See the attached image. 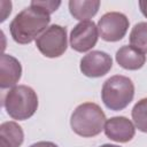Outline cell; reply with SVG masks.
I'll return each mask as SVG.
<instances>
[{"mask_svg": "<svg viewBox=\"0 0 147 147\" xmlns=\"http://www.w3.org/2000/svg\"><path fill=\"white\" fill-rule=\"evenodd\" d=\"M49 22L51 15L31 2L10 22V34L17 44H30L48 28Z\"/></svg>", "mask_w": 147, "mask_h": 147, "instance_id": "obj_1", "label": "cell"}, {"mask_svg": "<svg viewBox=\"0 0 147 147\" xmlns=\"http://www.w3.org/2000/svg\"><path fill=\"white\" fill-rule=\"evenodd\" d=\"M106 121V115L99 105L84 102L71 114L70 125L76 134L83 138H91L101 133Z\"/></svg>", "mask_w": 147, "mask_h": 147, "instance_id": "obj_2", "label": "cell"}, {"mask_svg": "<svg viewBox=\"0 0 147 147\" xmlns=\"http://www.w3.org/2000/svg\"><path fill=\"white\" fill-rule=\"evenodd\" d=\"M3 106L13 119L25 121L37 111L38 95L30 86L16 85L6 93Z\"/></svg>", "mask_w": 147, "mask_h": 147, "instance_id": "obj_3", "label": "cell"}, {"mask_svg": "<svg viewBox=\"0 0 147 147\" xmlns=\"http://www.w3.org/2000/svg\"><path fill=\"white\" fill-rule=\"evenodd\" d=\"M134 96L133 82L122 75H115L108 78L101 90V98L107 108L110 110H122L126 108Z\"/></svg>", "mask_w": 147, "mask_h": 147, "instance_id": "obj_4", "label": "cell"}, {"mask_svg": "<svg viewBox=\"0 0 147 147\" xmlns=\"http://www.w3.org/2000/svg\"><path fill=\"white\" fill-rule=\"evenodd\" d=\"M36 46L39 52L49 59L61 56L68 46L67 29L59 24L49 25L37 39Z\"/></svg>", "mask_w": 147, "mask_h": 147, "instance_id": "obj_5", "label": "cell"}, {"mask_svg": "<svg viewBox=\"0 0 147 147\" xmlns=\"http://www.w3.org/2000/svg\"><path fill=\"white\" fill-rule=\"evenodd\" d=\"M129 18L119 11H109L101 16L96 26L99 36L105 41H118L127 32Z\"/></svg>", "mask_w": 147, "mask_h": 147, "instance_id": "obj_6", "label": "cell"}, {"mask_svg": "<svg viewBox=\"0 0 147 147\" xmlns=\"http://www.w3.org/2000/svg\"><path fill=\"white\" fill-rule=\"evenodd\" d=\"M99 38L98 26L93 21H83L75 25L70 32V46L74 51L84 53L92 49Z\"/></svg>", "mask_w": 147, "mask_h": 147, "instance_id": "obj_7", "label": "cell"}, {"mask_svg": "<svg viewBox=\"0 0 147 147\" xmlns=\"http://www.w3.org/2000/svg\"><path fill=\"white\" fill-rule=\"evenodd\" d=\"M113 67L111 56L102 51H92L80 60L79 69L86 77L98 78L109 72Z\"/></svg>", "mask_w": 147, "mask_h": 147, "instance_id": "obj_8", "label": "cell"}, {"mask_svg": "<svg viewBox=\"0 0 147 147\" xmlns=\"http://www.w3.org/2000/svg\"><path fill=\"white\" fill-rule=\"evenodd\" d=\"M105 134L116 142H129L136 134L134 124L124 116H115L106 121L103 127Z\"/></svg>", "mask_w": 147, "mask_h": 147, "instance_id": "obj_9", "label": "cell"}, {"mask_svg": "<svg viewBox=\"0 0 147 147\" xmlns=\"http://www.w3.org/2000/svg\"><path fill=\"white\" fill-rule=\"evenodd\" d=\"M22 76L20 61L9 54H2L0 59V87L11 88L16 86Z\"/></svg>", "mask_w": 147, "mask_h": 147, "instance_id": "obj_10", "label": "cell"}, {"mask_svg": "<svg viewBox=\"0 0 147 147\" xmlns=\"http://www.w3.org/2000/svg\"><path fill=\"white\" fill-rule=\"evenodd\" d=\"M116 62L126 70H138L144 67L146 62V55L132 47L131 45H124L116 52Z\"/></svg>", "mask_w": 147, "mask_h": 147, "instance_id": "obj_11", "label": "cell"}, {"mask_svg": "<svg viewBox=\"0 0 147 147\" xmlns=\"http://www.w3.org/2000/svg\"><path fill=\"white\" fill-rule=\"evenodd\" d=\"M100 1L99 0H71L69 1V10L74 18L83 21H90L99 10Z\"/></svg>", "mask_w": 147, "mask_h": 147, "instance_id": "obj_12", "label": "cell"}, {"mask_svg": "<svg viewBox=\"0 0 147 147\" xmlns=\"http://www.w3.org/2000/svg\"><path fill=\"white\" fill-rule=\"evenodd\" d=\"M0 138L5 139L10 147H20L24 140L22 127L14 121L3 122L0 125Z\"/></svg>", "mask_w": 147, "mask_h": 147, "instance_id": "obj_13", "label": "cell"}, {"mask_svg": "<svg viewBox=\"0 0 147 147\" xmlns=\"http://www.w3.org/2000/svg\"><path fill=\"white\" fill-rule=\"evenodd\" d=\"M130 45L141 53H147V22L134 24L130 32Z\"/></svg>", "mask_w": 147, "mask_h": 147, "instance_id": "obj_14", "label": "cell"}, {"mask_svg": "<svg viewBox=\"0 0 147 147\" xmlns=\"http://www.w3.org/2000/svg\"><path fill=\"white\" fill-rule=\"evenodd\" d=\"M131 115L134 126L139 131L147 133V98L139 100L134 105Z\"/></svg>", "mask_w": 147, "mask_h": 147, "instance_id": "obj_15", "label": "cell"}, {"mask_svg": "<svg viewBox=\"0 0 147 147\" xmlns=\"http://www.w3.org/2000/svg\"><path fill=\"white\" fill-rule=\"evenodd\" d=\"M33 5H36V6H38V7H40V8H42L46 13H48L49 15L52 14V13H54L59 7H60V5H61V2L60 1H36V0H33V1H31Z\"/></svg>", "mask_w": 147, "mask_h": 147, "instance_id": "obj_16", "label": "cell"}, {"mask_svg": "<svg viewBox=\"0 0 147 147\" xmlns=\"http://www.w3.org/2000/svg\"><path fill=\"white\" fill-rule=\"evenodd\" d=\"M0 5H1V7H2V9H1V18H0V21L3 22V21L7 18V16L10 14V11H11V5H9L8 8H5V1H1Z\"/></svg>", "mask_w": 147, "mask_h": 147, "instance_id": "obj_17", "label": "cell"}, {"mask_svg": "<svg viewBox=\"0 0 147 147\" xmlns=\"http://www.w3.org/2000/svg\"><path fill=\"white\" fill-rule=\"evenodd\" d=\"M30 147H59V146H56L54 142H51V141H39L31 145Z\"/></svg>", "mask_w": 147, "mask_h": 147, "instance_id": "obj_18", "label": "cell"}, {"mask_svg": "<svg viewBox=\"0 0 147 147\" xmlns=\"http://www.w3.org/2000/svg\"><path fill=\"white\" fill-rule=\"evenodd\" d=\"M139 7H140V10L144 14V16L147 17V1H144V0L139 1Z\"/></svg>", "mask_w": 147, "mask_h": 147, "instance_id": "obj_19", "label": "cell"}, {"mask_svg": "<svg viewBox=\"0 0 147 147\" xmlns=\"http://www.w3.org/2000/svg\"><path fill=\"white\" fill-rule=\"evenodd\" d=\"M0 145H1V147H10V145L2 138H0Z\"/></svg>", "mask_w": 147, "mask_h": 147, "instance_id": "obj_20", "label": "cell"}, {"mask_svg": "<svg viewBox=\"0 0 147 147\" xmlns=\"http://www.w3.org/2000/svg\"><path fill=\"white\" fill-rule=\"evenodd\" d=\"M100 147H121V146H117V145H110V144H105Z\"/></svg>", "mask_w": 147, "mask_h": 147, "instance_id": "obj_21", "label": "cell"}]
</instances>
